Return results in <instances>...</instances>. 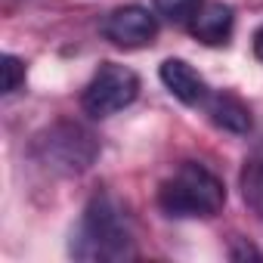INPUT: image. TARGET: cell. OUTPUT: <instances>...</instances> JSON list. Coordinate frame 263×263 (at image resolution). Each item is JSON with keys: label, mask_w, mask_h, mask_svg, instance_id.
I'll return each instance as SVG.
<instances>
[{"label": "cell", "mask_w": 263, "mask_h": 263, "mask_svg": "<svg viewBox=\"0 0 263 263\" xmlns=\"http://www.w3.org/2000/svg\"><path fill=\"white\" fill-rule=\"evenodd\" d=\"M71 254L78 260H130L137 254L127 214L108 192L93 195L84 208V217L71 235Z\"/></svg>", "instance_id": "obj_1"}, {"label": "cell", "mask_w": 263, "mask_h": 263, "mask_svg": "<svg viewBox=\"0 0 263 263\" xmlns=\"http://www.w3.org/2000/svg\"><path fill=\"white\" fill-rule=\"evenodd\" d=\"M226 204V186L217 174H211L198 161H186L167 177L158 189V208L167 217L192 220V217H214Z\"/></svg>", "instance_id": "obj_2"}, {"label": "cell", "mask_w": 263, "mask_h": 263, "mask_svg": "<svg viewBox=\"0 0 263 263\" xmlns=\"http://www.w3.org/2000/svg\"><path fill=\"white\" fill-rule=\"evenodd\" d=\"M31 152L53 174L74 177L93 167L99 158V140L78 121H56L34 137Z\"/></svg>", "instance_id": "obj_3"}, {"label": "cell", "mask_w": 263, "mask_h": 263, "mask_svg": "<svg viewBox=\"0 0 263 263\" xmlns=\"http://www.w3.org/2000/svg\"><path fill=\"white\" fill-rule=\"evenodd\" d=\"M137 96H140L137 71L127 68V65H118V62H105L96 68V74L84 87L81 105L93 118H108V115L124 111L127 105H134Z\"/></svg>", "instance_id": "obj_4"}, {"label": "cell", "mask_w": 263, "mask_h": 263, "mask_svg": "<svg viewBox=\"0 0 263 263\" xmlns=\"http://www.w3.org/2000/svg\"><path fill=\"white\" fill-rule=\"evenodd\" d=\"M102 34L115 47H127V50L146 47L158 34V19L140 4H127V7H118L115 13H108V19L102 25Z\"/></svg>", "instance_id": "obj_5"}, {"label": "cell", "mask_w": 263, "mask_h": 263, "mask_svg": "<svg viewBox=\"0 0 263 263\" xmlns=\"http://www.w3.org/2000/svg\"><path fill=\"white\" fill-rule=\"evenodd\" d=\"M158 78H161V84H164L180 102H186V105H201V102L211 96L204 78H201L186 59H164L161 68H158Z\"/></svg>", "instance_id": "obj_6"}, {"label": "cell", "mask_w": 263, "mask_h": 263, "mask_svg": "<svg viewBox=\"0 0 263 263\" xmlns=\"http://www.w3.org/2000/svg\"><path fill=\"white\" fill-rule=\"evenodd\" d=\"M192 34L201 41V44H208V47H220V44H226L229 41V34H232V28H235V13H232V7L229 4H204L195 16H192Z\"/></svg>", "instance_id": "obj_7"}, {"label": "cell", "mask_w": 263, "mask_h": 263, "mask_svg": "<svg viewBox=\"0 0 263 263\" xmlns=\"http://www.w3.org/2000/svg\"><path fill=\"white\" fill-rule=\"evenodd\" d=\"M204 108H208V118H211L217 127L229 130V134L245 137L248 130H251V111H248V105H245L238 96H232V93H211V96L204 99Z\"/></svg>", "instance_id": "obj_8"}, {"label": "cell", "mask_w": 263, "mask_h": 263, "mask_svg": "<svg viewBox=\"0 0 263 263\" xmlns=\"http://www.w3.org/2000/svg\"><path fill=\"white\" fill-rule=\"evenodd\" d=\"M238 189H241V201L248 204V211L263 220V143L245 158L241 174H238Z\"/></svg>", "instance_id": "obj_9"}, {"label": "cell", "mask_w": 263, "mask_h": 263, "mask_svg": "<svg viewBox=\"0 0 263 263\" xmlns=\"http://www.w3.org/2000/svg\"><path fill=\"white\" fill-rule=\"evenodd\" d=\"M155 10L167 22H189L201 10V0H155Z\"/></svg>", "instance_id": "obj_10"}, {"label": "cell", "mask_w": 263, "mask_h": 263, "mask_svg": "<svg viewBox=\"0 0 263 263\" xmlns=\"http://www.w3.org/2000/svg\"><path fill=\"white\" fill-rule=\"evenodd\" d=\"M0 74H4V96H10V93H16L22 84H25V62L19 59V56H13V53H7L4 59H0Z\"/></svg>", "instance_id": "obj_11"}, {"label": "cell", "mask_w": 263, "mask_h": 263, "mask_svg": "<svg viewBox=\"0 0 263 263\" xmlns=\"http://www.w3.org/2000/svg\"><path fill=\"white\" fill-rule=\"evenodd\" d=\"M229 257H232V260H248V257H251V260H263V254H260V251H257L254 245H245L241 238H238V241L232 245Z\"/></svg>", "instance_id": "obj_12"}, {"label": "cell", "mask_w": 263, "mask_h": 263, "mask_svg": "<svg viewBox=\"0 0 263 263\" xmlns=\"http://www.w3.org/2000/svg\"><path fill=\"white\" fill-rule=\"evenodd\" d=\"M254 56H257V59L263 62V28H260L257 34H254Z\"/></svg>", "instance_id": "obj_13"}]
</instances>
